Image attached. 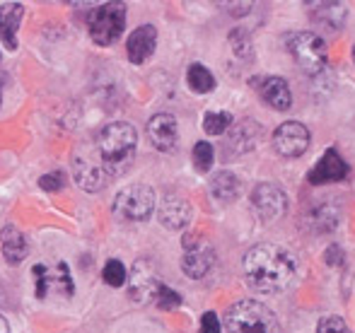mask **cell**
Masks as SVG:
<instances>
[{
  "label": "cell",
  "mask_w": 355,
  "mask_h": 333,
  "mask_svg": "<svg viewBox=\"0 0 355 333\" xmlns=\"http://www.w3.org/2000/svg\"><path fill=\"white\" fill-rule=\"evenodd\" d=\"M244 278L263 295L285 292L297 280V256L281 244H257L244 253Z\"/></svg>",
  "instance_id": "obj_1"
},
{
  "label": "cell",
  "mask_w": 355,
  "mask_h": 333,
  "mask_svg": "<svg viewBox=\"0 0 355 333\" xmlns=\"http://www.w3.org/2000/svg\"><path fill=\"white\" fill-rule=\"evenodd\" d=\"M99 167L107 172V177H121L131 169L138 150V133L131 123L114 121L102 128L97 138Z\"/></svg>",
  "instance_id": "obj_2"
},
{
  "label": "cell",
  "mask_w": 355,
  "mask_h": 333,
  "mask_svg": "<svg viewBox=\"0 0 355 333\" xmlns=\"http://www.w3.org/2000/svg\"><path fill=\"white\" fill-rule=\"evenodd\" d=\"M227 333H283L276 314L257 300H242L225 312Z\"/></svg>",
  "instance_id": "obj_3"
},
{
  "label": "cell",
  "mask_w": 355,
  "mask_h": 333,
  "mask_svg": "<svg viewBox=\"0 0 355 333\" xmlns=\"http://www.w3.org/2000/svg\"><path fill=\"white\" fill-rule=\"evenodd\" d=\"M285 48L300 68L309 75H322L327 71L329 51L327 42L314 32H293L285 37Z\"/></svg>",
  "instance_id": "obj_4"
},
{
  "label": "cell",
  "mask_w": 355,
  "mask_h": 333,
  "mask_svg": "<svg viewBox=\"0 0 355 333\" xmlns=\"http://www.w3.org/2000/svg\"><path fill=\"white\" fill-rule=\"evenodd\" d=\"M89 37L99 46H112L121 39L126 29V5L121 3H104L87 15Z\"/></svg>",
  "instance_id": "obj_5"
},
{
  "label": "cell",
  "mask_w": 355,
  "mask_h": 333,
  "mask_svg": "<svg viewBox=\"0 0 355 333\" xmlns=\"http://www.w3.org/2000/svg\"><path fill=\"white\" fill-rule=\"evenodd\" d=\"M155 191L143 183H133L116 193L114 198V215L126 222H143L155 210Z\"/></svg>",
  "instance_id": "obj_6"
},
{
  "label": "cell",
  "mask_w": 355,
  "mask_h": 333,
  "mask_svg": "<svg viewBox=\"0 0 355 333\" xmlns=\"http://www.w3.org/2000/svg\"><path fill=\"white\" fill-rule=\"evenodd\" d=\"M34 292H37L39 300H46L49 295L58 297H71L75 292L73 278L68 271L66 263H56V266H34Z\"/></svg>",
  "instance_id": "obj_7"
},
{
  "label": "cell",
  "mask_w": 355,
  "mask_h": 333,
  "mask_svg": "<svg viewBox=\"0 0 355 333\" xmlns=\"http://www.w3.org/2000/svg\"><path fill=\"white\" fill-rule=\"evenodd\" d=\"M252 210L261 222H273L288 210V196L276 183H259L252 191Z\"/></svg>",
  "instance_id": "obj_8"
},
{
  "label": "cell",
  "mask_w": 355,
  "mask_h": 333,
  "mask_svg": "<svg viewBox=\"0 0 355 333\" xmlns=\"http://www.w3.org/2000/svg\"><path fill=\"white\" fill-rule=\"evenodd\" d=\"M309 131L304 123L300 121H285L273 133V147L278 155L283 157H300L307 152L309 147Z\"/></svg>",
  "instance_id": "obj_9"
},
{
  "label": "cell",
  "mask_w": 355,
  "mask_h": 333,
  "mask_svg": "<svg viewBox=\"0 0 355 333\" xmlns=\"http://www.w3.org/2000/svg\"><path fill=\"white\" fill-rule=\"evenodd\" d=\"M184 258H182V271L187 273L189 278H203L208 276V271L215 263V251L211 244L201 242L198 237H184Z\"/></svg>",
  "instance_id": "obj_10"
},
{
  "label": "cell",
  "mask_w": 355,
  "mask_h": 333,
  "mask_svg": "<svg viewBox=\"0 0 355 333\" xmlns=\"http://www.w3.org/2000/svg\"><path fill=\"white\" fill-rule=\"evenodd\" d=\"M164 285V280L157 276V271H155V266L148 261V258H143V261H136V266H133V276H131V297L136 302H155V295H157V290Z\"/></svg>",
  "instance_id": "obj_11"
},
{
  "label": "cell",
  "mask_w": 355,
  "mask_h": 333,
  "mask_svg": "<svg viewBox=\"0 0 355 333\" xmlns=\"http://www.w3.org/2000/svg\"><path fill=\"white\" fill-rule=\"evenodd\" d=\"M148 138L155 150L172 152L179 141L177 118H174L172 114H157V116H153L148 121Z\"/></svg>",
  "instance_id": "obj_12"
},
{
  "label": "cell",
  "mask_w": 355,
  "mask_h": 333,
  "mask_svg": "<svg viewBox=\"0 0 355 333\" xmlns=\"http://www.w3.org/2000/svg\"><path fill=\"white\" fill-rule=\"evenodd\" d=\"M348 177V165L338 157V152L327 150L322 155V160L314 165L312 172L307 174V181L314 186H322V183H331V181H343Z\"/></svg>",
  "instance_id": "obj_13"
},
{
  "label": "cell",
  "mask_w": 355,
  "mask_h": 333,
  "mask_svg": "<svg viewBox=\"0 0 355 333\" xmlns=\"http://www.w3.org/2000/svg\"><path fill=\"white\" fill-rule=\"evenodd\" d=\"M155 46H157V29H155L153 24H143V27H138L136 32L128 37V44H126L128 61L141 66V63H145L155 53Z\"/></svg>",
  "instance_id": "obj_14"
},
{
  "label": "cell",
  "mask_w": 355,
  "mask_h": 333,
  "mask_svg": "<svg viewBox=\"0 0 355 333\" xmlns=\"http://www.w3.org/2000/svg\"><path fill=\"white\" fill-rule=\"evenodd\" d=\"M159 220H162V225L167 230H182L191 220V206L187 203V198L169 193L159 203Z\"/></svg>",
  "instance_id": "obj_15"
},
{
  "label": "cell",
  "mask_w": 355,
  "mask_h": 333,
  "mask_svg": "<svg viewBox=\"0 0 355 333\" xmlns=\"http://www.w3.org/2000/svg\"><path fill=\"white\" fill-rule=\"evenodd\" d=\"M259 84V94H261V99L268 104V107H273L276 111H288L290 107H293V92H290V84L283 80V78L273 75V78H261V80H257Z\"/></svg>",
  "instance_id": "obj_16"
},
{
  "label": "cell",
  "mask_w": 355,
  "mask_h": 333,
  "mask_svg": "<svg viewBox=\"0 0 355 333\" xmlns=\"http://www.w3.org/2000/svg\"><path fill=\"white\" fill-rule=\"evenodd\" d=\"M24 8L19 3H3L0 5V42L15 51L17 48V29L22 24Z\"/></svg>",
  "instance_id": "obj_17"
},
{
  "label": "cell",
  "mask_w": 355,
  "mask_h": 333,
  "mask_svg": "<svg viewBox=\"0 0 355 333\" xmlns=\"http://www.w3.org/2000/svg\"><path fill=\"white\" fill-rule=\"evenodd\" d=\"M312 19L319 29L329 34H338L348 19V8L343 3H319L312 12Z\"/></svg>",
  "instance_id": "obj_18"
},
{
  "label": "cell",
  "mask_w": 355,
  "mask_h": 333,
  "mask_svg": "<svg viewBox=\"0 0 355 333\" xmlns=\"http://www.w3.org/2000/svg\"><path fill=\"white\" fill-rule=\"evenodd\" d=\"M0 249H3L5 261L17 266V263H22L29 253L27 237H24L15 225H8L3 232H0Z\"/></svg>",
  "instance_id": "obj_19"
},
{
  "label": "cell",
  "mask_w": 355,
  "mask_h": 333,
  "mask_svg": "<svg viewBox=\"0 0 355 333\" xmlns=\"http://www.w3.org/2000/svg\"><path fill=\"white\" fill-rule=\"evenodd\" d=\"M75 183H78L80 188H85V191L94 193V191H102L104 186H107L109 177L107 172H104L99 165H94V162L89 160H75Z\"/></svg>",
  "instance_id": "obj_20"
},
{
  "label": "cell",
  "mask_w": 355,
  "mask_h": 333,
  "mask_svg": "<svg viewBox=\"0 0 355 333\" xmlns=\"http://www.w3.org/2000/svg\"><path fill=\"white\" fill-rule=\"evenodd\" d=\"M259 138H261V126L257 121H242L239 126H232L227 145L237 152H247L252 147H257Z\"/></svg>",
  "instance_id": "obj_21"
},
{
  "label": "cell",
  "mask_w": 355,
  "mask_h": 333,
  "mask_svg": "<svg viewBox=\"0 0 355 333\" xmlns=\"http://www.w3.org/2000/svg\"><path fill=\"white\" fill-rule=\"evenodd\" d=\"M211 193L220 203H232L242 193V183L232 172H218L211 181Z\"/></svg>",
  "instance_id": "obj_22"
},
{
  "label": "cell",
  "mask_w": 355,
  "mask_h": 333,
  "mask_svg": "<svg viewBox=\"0 0 355 333\" xmlns=\"http://www.w3.org/2000/svg\"><path fill=\"white\" fill-rule=\"evenodd\" d=\"M336 210L329 203H317L309 210V227H314V232H331L336 227Z\"/></svg>",
  "instance_id": "obj_23"
},
{
  "label": "cell",
  "mask_w": 355,
  "mask_h": 333,
  "mask_svg": "<svg viewBox=\"0 0 355 333\" xmlns=\"http://www.w3.org/2000/svg\"><path fill=\"white\" fill-rule=\"evenodd\" d=\"M187 82H189V87H191L196 94H208L215 87L213 73L208 71L206 66H201V63H193V66H189Z\"/></svg>",
  "instance_id": "obj_24"
},
{
  "label": "cell",
  "mask_w": 355,
  "mask_h": 333,
  "mask_svg": "<svg viewBox=\"0 0 355 333\" xmlns=\"http://www.w3.org/2000/svg\"><path fill=\"white\" fill-rule=\"evenodd\" d=\"M230 126H232V114L227 111H211L203 118V131L208 136H223Z\"/></svg>",
  "instance_id": "obj_25"
},
{
  "label": "cell",
  "mask_w": 355,
  "mask_h": 333,
  "mask_svg": "<svg viewBox=\"0 0 355 333\" xmlns=\"http://www.w3.org/2000/svg\"><path fill=\"white\" fill-rule=\"evenodd\" d=\"M102 278H104V282L112 287L126 285V280H128L126 266H123L121 261H116V258H109L107 266H104V271H102Z\"/></svg>",
  "instance_id": "obj_26"
},
{
  "label": "cell",
  "mask_w": 355,
  "mask_h": 333,
  "mask_svg": "<svg viewBox=\"0 0 355 333\" xmlns=\"http://www.w3.org/2000/svg\"><path fill=\"white\" fill-rule=\"evenodd\" d=\"M193 165H196L198 172H208L213 165V145L206 141L196 143L193 145Z\"/></svg>",
  "instance_id": "obj_27"
},
{
  "label": "cell",
  "mask_w": 355,
  "mask_h": 333,
  "mask_svg": "<svg viewBox=\"0 0 355 333\" xmlns=\"http://www.w3.org/2000/svg\"><path fill=\"white\" fill-rule=\"evenodd\" d=\"M155 305H157L159 309H177V307L182 305V295L174 292L172 287L162 285L157 290V295H155Z\"/></svg>",
  "instance_id": "obj_28"
},
{
  "label": "cell",
  "mask_w": 355,
  "mask_h": 333,
  "mask_svg": "<svg viewBox=\"0 0 355 333\" xmlns=\"http://www.w3.org/2000/svg\"><path fill=\"white\" fill-rule=\"evenodd\" d=\"M317 333H351V329H348V324L341 319V316L331 314V316H324V319L319 321Z\"/></svg>",
  "instance_id": "obj_29"
},
{
  "label": "cell",
  "mask_w": 355,
  "mask_h": 333,
  "mask_svg": "<svg viewBox=\"0 0 355 333\" xmlns=\"http://www.w3.org/2000/svg\"><path fill=\"white\" fill-rule=\"evenodd\" d=\"M39 186H42L44 191H61V188L66 186V174L63 172L44 174V177L39 179Z\"/></svg>",
  "instance_id": "obj_30"
},
{
  "label": "cell",
  "mask_w": 355,
  "mask_h": 333,
  "mask_svg": "<svg viewBox=\"0 0 355 333\" xmlns=\"http://www.w3.org/2000/svg\"><path fill=\"white\" fill-rule=\"evenodd\" d=\"M198 333H223L218 316H215L213 312H206V314L201 316V331H198Z\"/></svg>",
  "instance_id": "obj_31"
},
{
  "label": "cell",
  "mask_w": 355,
  "mask_h": 333,
  "mask_svg": "<svg viewBox=\"0 0 355 333\" xmlns=\"http://www.w3.org/2000/svg\"><path fill=\"white\" fill-rule=\"evenodd\" d=\"M0 333H10V326H8V319L0 314Z\"/></svg>",
  "instance_id": "obj_32"
},
{
  "label": "cell",
  "mask_w": 355,
  "mask_h": 333,
  "mask_svg": "<svg viewBox=\"0 0 355 333\" xmlns=\"http://www.w3.org/2000/svg\"><path fill=\"white\" fill-rule=\"evenodd\" d=\"M3 89H5V75L0 73V104H3Z\"/></svg>",
  "instance_id": "obj_33"
},
{
  "label": "cell",
  "mask_w": 355,
  "mask_h": 333,
  "mask_svg": "<svg viewBox=\"0 0 355 333\" xmlns=\"http://www.w3.org/2000/svg\"><path fill=\"white\" fill-rule=\"evenodd\" d=\"M353 61H355V46H353Z\"/></svg>",
  "instance_id": "obj_34"
}]
</instances>
